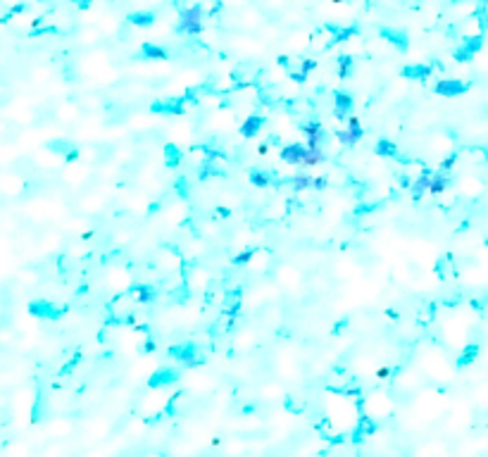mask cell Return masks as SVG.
I'll return each mask as SVG.
<instances>
[{"mask_svg": "<svg viewBox=\"0 0 488 457\" xmlns=\"http://www.w3.org/2000/svg\"><path fill=\"white\" fill-rule=\"evenodd\" d=\"M200 7L198 5H193L189 10H184L181 15H179V33H200L203 31V24H200Z\"/></svg>", "mask_w": 488, "mask_h": 457, "instance_id": "cell-2", "label": "cell"}, {"mask_svg": "<svg viewBox=\"0 0 488 457\" xmlns=\"http://www.w3.org/2000/svg\"><path fill=\"white\" fill-rule=\"evenodd\" d=\"M67 312V307H60L46 298H31L27 302V315L33 317L36 322H57Z\"/></svg>", "mask_w": 488, "mask_h": 457, "instance_id": "cell-1", "label": "cell"}, {"mask_svg": "<svg viewBox=\"0 0 488 457\" xmlns=\"http://www.w3.org/2000/svg\"><path fill=\"white\" fill-rule=\"evenodd\" d=\"M293 186H296V190L307 188V186H310V176H302V174H300V176H296V179H293Z\"/></svg>", "mask_w": 488, "mask_h": 457, "instance_id": "cell-26", "label": "cell"}, {"mask_svg": "<svg viewBox=\"0 0 488 457\" xmlns=\"http://www.w3.org/2000/svg\"><path fill=\"white\" fill-rule=\"evenodd\" d=\"M481 46H484V38H481V36H472V38H467V41H464V46L455 53V60L457 62L469 60L474 53H479V50H481Z\"/></svg>", "mask_w": 488, "mask_h": 457, "instance_id": "cell-4", "label": "cell"}, {"mask_svg": "<svg viewBox=\"0 0 488 457\" xmlns=\"http://www.w3.org/2000/svg\"><path fill=\"white\" fill-rule=\"evenodd\" d=\"M350 105H352V100H350V95L348 93H336V110L333 114L341 119V117H346L348 110H350Z\"/></svg>", "mask_w": 488, "mask_h": 457, "instance_id": "cell-10", "label": "cell"}, {"mask_svg": "<svg viewBox=\"0 0 488 457\" xmlns=\"http://www.w3.org/2000/svg\"><path fill=\"white\" fill-rule=\"evenodd\" d=\"M383 36H388V41L395 43V46H400L403 50L407 48V38H405V33L403 31H391V29H383Z\"/></svg>", "mask_w": 488, "mask_h": 457, "instance_id": "cell-15", "label": "cell"}, {"mask_svg": "<svg viewBox=\"0 0 488 457\" xmlns=\"http://www.w3.org/2000/svg\"><path fill=\"white\" fill-rule=\"evenodd\" d=\"M403 74L407 79H426L431 74V67H426V64H409V67L403 69Z\"/></svg>", "mask_w": 488, "mask_h": 457, "instance_id": "cell-9", "label": "cell"}, {"mask_svg": "<svg viewBox=\"0 0 488 457\" xmlns=\"http://www.w3.org/2000/svg\"><path fill=\"white\" fill-rule=\"evenodd\" d=\"M476 352H479V346H467V350L462 352V357H460V364H469L476 357Z\"/></svg>", "mask_w": 488, "mask_h": 457, "instance_id": "cell-24", "label": "cell"}, {"mask_svg": "<svg viewBox=\"0 0 488 457\" xmlns=\"http://www.w3.org/2000/svg\"><path fill=\"white\" fill-rule=\"evenodd\" d=\"M319 162H324L322 150H319V148H317V150H310V148H307V155H305V162H302V164L310 167V164H319Z\"/></svg>", "mask_w": 488, "mask_h": 457, "instance_id": "cell-19", "label": "cell"}, {"mask_svg": "<svg viewBox=\"0 0 488 457\" xmlns=\"http://www.w3.org/2000/svg\"><path fill=\"white\" fill-rule=\"evenodd\" d=\"M167 162H169L172 167L179 162V150H176V145H167Z\"/></svg>", "mask_w": 488, "mask_h": 457, "instance_id": "cell-27", "label": "cell"}, {"mask_svg": "<svg viewBox=\"0 0 488 457\" xmlns=\"http://www.w3.org/2000/svg\"><path fill=\"white\" fill-rule=\"evenodd\" d=\"M395 150H398V148H395L391 141H379L377 143V153L379 155H395Z\"/></svg>", "mask_w": 488, "mask_h": 457, "instance_id": "cell-22", "label": "cell"}, {"mask_svg": "<svg viewBox=\"0 0 488 457\" xmlns=\"http://www.w3.org/2000/svg\"><path fill=\"white\" fill-rule=\"evenodd\" d=\"M169 352H172V355L176 357V360H179V362L189 364V367H195V364H200V357L195 355V348L189 346V343H186V346H176V348H172Z\"/></svg>", "mask_w": 488, "mask_h": 457, "instance_id": "cell-5", "label": "cell"}, {"mask_svg": "<svg viewBox=\"0 0 488 457\" xmlns=\"http://www.w3.org/2000/svg\"><path fill=\"white\" fill-rule=\"evenodd\" d=\"M360 138H362V126H350L348 131L338 134V141L343 143V145H355Z\"/></svg>", "mask_w": 488, "mask_h": 457, "instance_id": "cell-8", "label": "cell"}, {"mask_svg": "<svg viewBox=\"0 0 488 457\" xmlns=\"http://www.w3.org/2000/svg\"><path fill=\"white\" fill-rule=\"evenodd\" d=\"M129 22L136 24V27H150L155 22V15H150V12H136V15L129 17Z\"/></svg>", "mask_w": 488, "mask_h": 457, "instance_id": "cell-13", "label": "cell"}, {"mask_svg": "<svg viewBox=\"0 0 488 457\" xmlns=\"http://www.w3.org/2000/svg\"><path fill=\"white\" fill-rule=\"evenodd\" d=\"M88 2H91V0H81V2H79V7H88Z\"/></svg>", "mask_w": 488, "mask_h": 457, "instance_id": "cell-32", "label": "cell"}, {"mask_svg": "<svg viewBox=\"0 0 488 457\" xmlns=\"http://www.w3.org/2000/svg\"><path fill=\"white\" fill-rule=\"evenodd\" d=\"M143 55H145V57H153V60H164V57H167V53H164L162 48L150 46V43L143 46Z\"/></svg>", "mask_w": 488, "mask_h": 457, "instance_id": "cell-17", "label": "cell"}, {"mask_svg": "<svg viewBox=\"0 0 488 457\" xmlns=\"http://www.w3.org/2000/svg\"><path fill=\"white\" fill-rule=\"evenodd\" d=\"M250 181L255 184V186H267V184H269V179L265 176V174H260V172H252L250 174Z\"/></svg>", "mask_w": 488, "mask_h": 457, "instance_id": "cell-25", "label": "cell"}, {"mask_svg": "<svg viewBox=\"0 0 488 457\" xmlns=\"http://www.w3.org/2000/svg\"><path fill=\"white\" fill-rule=\"evenodd\" d=\"M312 69H315V60H305V62H302V74H305V77H307V72H312Z\"/></svg>", "mask_w": 488, "mask_h": 457, "instance_id": "cell-29", "label": "cell"}, {"mask_svg": "<svg viewBox=\"0 0 488 457\" xmlns=\"http://www.w3.org/2000/svg\"><path fill=\"white\" fill-rule=\"evenodd\" d=\"M252 252H255V250H245V252H241V255H238L236 260H234V265H245V262H248V260H250V257H252Z\"/></svg>", "mask_w": 488, "mask_h": 457, "instance_id": "cell-28", "label": "cell"}, {"mask_svg": "<svg viewBox=\"0 0 488 457\" xmlns=\"http://www.w3.org/2000/svg\"><path fill=\"white\" fill-rule=\"evenodd\" d=\"M179 378V372L176 369H158L153 376H150V388H160V386H164V383H172Z\"/></svg>", "mask_w": 488, "mask_h": 457, "instance_id": "cell-7", "label": "cell"}, {"mask_svg": "<svg viewBox=\"0 0 488 457\" xmlns=\"http://www.w3.org/2000/svg\"><path fill=\"white\" fill-rule=\"evenodd\" d=\"M305 155H307V148H302L300 143L286 145L284 150H281V160L288 162V164H302V162H305Z\"/></svg>", "mask_w": 488, "mask_h": 457, "instance_id": "cell-6", "label": "cell"}, {"mask_svg": "<svg viewBox=\"0 0 488 457\" xmlns=\"http://www.w3.org/2000/svg\"><path fill=\"white\" fill-rule=\"evenodd\" d=\"M315 186H317V188H324V186H326V181L319 176V179H315Z\"/></svg>", "mask_w": 488, "mask_h": 457, "instance_id": "cell-30", "label": "cell"}, {"mask_svg": "<svg viewBox=\"0 0 488 457\" xmlns=\"http://www.w3.org/2000/svg\"><path fill=\"white\" fill-rule=\"evenodd\" d=\"M153 110L155 112H174V114H181V112H184V103H158Z\"/></svg>", "mask_w": 488, "mask_h": 457, "instance_id": "cell-16", "label": "cell"}, {"mask_svg": "<svg viewBox=\"0 0 488 457\" xmlns=\"http://www.w3.org/2000/svg\"><path fill=\"white\" fill-rule=\"evenodd\" d=\"M331 31L336 33V38H333V41H348L350 36H355V33H357V29H355V27H348V29H333V27H331Z\"/></svg>", "mask_w": 488, "mask_h": 457, "instance_id": "cell-21", "label": "cell"}, {"mask_svg": "<svg viewBox=\"0 0 488 457\" xmlns=\"http://www.w3.org/2000/svg\"><path fill=\"white\" fill-rule=\"evenodd\" d=\"M134 291H136V296H138L141 302H150V300H153V291H150V286H136Z\"/></svg>", "mask_w": 488, "mask_h": 457, "instance_id": "cell-23", "label": "cell"}, {"mask_svg": "<svg viewBox=\"0 0 488 457\" xmlns=\"http://www.w3.org/2000/svg\"><path fill=\"white\" fill-rule=\"evenodd\" d=\"M453 162H455V158H448V160H445V162H443V167L448 169V167H453Z\"/></svg>", "mask_w": 488, "mask_h": 457, "instance_id": "cell-31", "label": "cell"}, {"mask_svg": "<svg viewBox=\"0 0 488 457\" xmlns=\"http://www.w3.org/2000/svg\"><path fill=\"white\" fill-rule=\"evenodd\" d=\"M350 64H352V57H350V55H341V57H338V77H341V79L348 77Z\"/></svg>", "mask_w": 488, "mask_h": 457, "instance_id": "cell-20", "label": "cell"}, {"mask_svg": "<svg viewBox=\"0 0 488 457\" xmlns=\"http://www.w3.org/2000/svg\"><path fill=\"white\" fill-rule=\"evenodd\" d=\"M438 95H445V98H453V95H462L467 91V83H462V81H455V79H443L436 83V88H434Z\"/></svg>", "mask_w": 488, "mask_h": 457, "instance_id": "cell-3", "label": "cell"}, {"mask_svg": "<svg viewBox=\"0 0 488 457\" xmlns=\"http://www.w3.org/2000/svg\"><path fill=\"white\" fill-rule=\"evenodd\" d=\"M2 350H5V343H2V338H0V355H2Z\"/></svg>", "mask_w": 488, "mask_h": 457, "instance_id": "cell-33", "label": "cell"}, {"mask_svg": "<svg viewBox=\"0 0 488 457\" xmlns=\"http://www.w3.org/2000/svg\"><path fill=\"white\" fill-rule=\"evenodd\" d=\"M445 186H448V179H445V176H441V174L431 176V184H429V190H431V193H443Z\"/></svg>", "mask_w": 488, "mask_h": 457, "instance_id": "cell-18", "label": "cell"}, {"mask_svg": "<svg viewBox=\"0 0 488 457\" xmlns=\"http://www.w3.org/2000/svg\"><path fill=\"white\" fill-rule=\"evenodd\" d=\"M260 126H262V117L252 114V117H248V119L243 122V126H241V134H243V136H255V134L260 131Z\"/></svg>", "mask_w": 488, "mask_h": 457, "instance_id": "cell-11", "label": "cell"}, {"mask_svg": "<svg viewBox=\"0 0 488 457\" xmlns=\"http://www.w3.org/2000/svg\"><path fill=\"white\" fill-rule=\"evenodd\" d=\"M374 429H377L374 422H369V417H362V419H360V426H357L355 433H352V441H362L367 433H374Z\"/></svg>", "mask_w": 488, "mask_h": 457, "instance_id": "cell-12", "label": "cell"}, {"mask_svg": "<svg viewBox=\"0 0 488 457\" xmlns=\"http://www.w3.org/2000/svg\"><path fill=\"white\" fill-rule=\"evenodd\" d=\"M429 184H431V174L424 172L422 176H419V179H417V181H414V186H412V193H414V195L419 198V195H422V193H424V190L429 188Z\"/></svg>", "mask_w": 488, "mask_h": 457, "instance_id": "cell-14", "label": "cell"}]
</instances>
